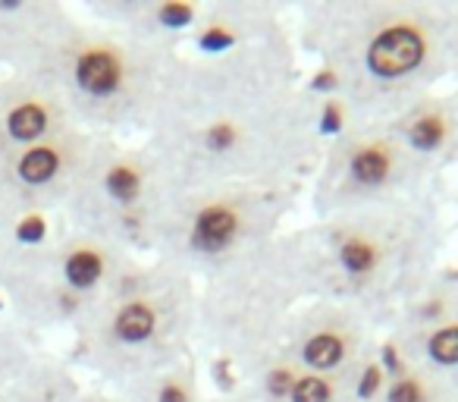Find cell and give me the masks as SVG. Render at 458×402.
<instances>
[{"instance_id": "1", "label": "cell", "mask_w": 458, "mask_h": 402, "mask_svg": "<svg viewBox=\"0 0 458 402\" xmlns=\"http://www.w3.org/2000/svg\"><path fill=\"white\" fill-rule=\"evenodd\" d=\"M173 185H286L324 151V101L295 64L293 35L220 57L179 54L148 129Z\"/></svg>"}, {"instance_id": "2", "label": "cell", "mask_w": 458, "mask_h": 402, "mask_svg": "<svg viewBox=\"0 0 458 402\" xmlns=\"http://www.w3.org/2000/svg\"><path fill=\"white\" fill-rule=\"evenodd\" d=\"M301 45L318 57L349 123H383L449 79L443 4L320 0L301 7Z\"/></svg>"}, {"instance_id": "3", "label": "cell", "mask_w": 458, "mask_h": 402, "mask_svg": "<svg viewBox=\"0 0 458 402\" xmlns=\"http://www.w3.org/2000/svg\"><path fill=\"white\" fill-rule=\"evenodd\" d=\"M289 239L308 299L339 302L374 327H389L439 277L443 220L424 195H414L318 218L289 230Z\"/></svg>"}, {"instance_id": "4", "label": "cell", "mask_w": 458, "mask_h": 402, "mask_svg": "<svg viewBox=\"0 0 458 402\" xmlns=\"http://www.w3.org/2000/svg\"><path fill=\"white\" fill-rule=\"evenodd\" d=\"M305 302L308 289L286 230L198 280V346L245 377L280 352Z\"/></svg>"}, {"instance_id": "5", "label": "cell", "mask_w": 458, "mask_h": 402, "mask_svg": "<svg viewBox=\"0 0 458 402\" xmlns=\"http://www.w3.org/2000/svg\"><path fill=\"white\" fill-rule=\"evenodd\" d=\"M198 349V283L170 264H129L91 314L89 352L116 383L151 377Z\"/></svg>"}, {"instance_id": "6", "label": "cell", "mask_w": 458, "mask_h": 402, "mask_svg": "<svg viewBox=\"0 0 458 402\" xmlns=\"http://www.w3.org/2000/svg\"><path fill=\"white\" fill-rule=\"evenodd\" d=\"M293 201L286 185H173L151 236L154 261L204 280L283 236Z\"/></svg>"}, {"instance_id": "7", "label": "cell", "mask_w": 458, "mask_h": 402, "mask_svg": "<svg viewBox=\"0 0 458 402\" xmlns=\"http://www.w3.org/2000/svg\"><path fill=\"white\" fill-rule=\"evenodd\" d=\"M60 54L79 114L114 129H151L160 91L182 51L129 32H91L66 41Z\"/></svg>"}, {"instance_id": "8", "label": "cell", "mask_w": 458, "mask_h": 402, "mask_svg": "<svg viewBox=\"0 0 458 402\" xmlns=\"http://www.w3.org/2000/svg\"><path fill=\"white\" fill-rule=\"evenodd\" d=\"M433 173L383 123H349L324 141L311 176L318 218L424 195Z\"/></svg>"}, {"instance_id": "9", "label": "cell", "mask_w": 458, "mask_h": 402, "mask_svg": "<svg viewBox=\"0 0 458 402\" xmlns=\"http://www.w3.org/2000/svg\"><path fill=\"white\" fill-rule=\"evenodd\" d=\"M72 189L91 224V236L120 252H151L154 227L173 183L148 145L89 154Z\"/></svg>"}, {"instance_id": "10", "label": "cell", "mask_w": 458, "mask_h": 402, "mask_svg": "<svg viewBox=\"0 0 458 402\" xmlns=\"http://www.w3.org/2000/svg\"><path fill=\"white\" fill-rule=\"evenodd\" d=\"M276 355L308 374L361 381L377 355V327L349 305L308 299L289 324Z\"/></svg>"}, {"instance_id": "11", "label": "cell", "mask_w": 458, "mask_h": 402, "mask_svg": "<svg viewBox=\"0 0 458 402\" xmlns=\"http://www.w3.org/2000/svg\"><path fill=\"white\" fill-rule=\"evenodd\" d=\"M395 358L458 396V280H430L389 324Z\"/></svg>"}, {"instance_id": "12", "label": "cell", "mask_w": 458, "mask_h": 402, "mask_svg": "<svg viewBox=\"0 0 458 402\" xmlns=\"http://www.w3.org/2000/svg\"><path fill=\"white\" fill-rule=\"evenodd\" d=\"M383 126L437 176L445 164L458 158V91L455 95L430 91L383 120Z\"/></svg>"}, {"instance_id": "13", "label": "cell", "mask_w": 458, "mask_h": 402, "mask_svg": "<svg viewBox=\"0 0 458 402\" xmlns=\"http://www.w3.org/2000/svg\"><path fill=\"white\" fill-rule=\"evenodd\" d=\"M280 7L274 4H255V0H223L201 10L195 32L189 35L198 57H220L251 47L258 41L286 35Z\"/></svg>"}, {"instance_id": "14", "label": "cell", "mask_w": 458, "mask_h": 402, "mask_svg": "<svg viewBox=\"0 0 458 402\" xmlns=\"http://www.w3.org/2000/svg\"><path fill=\"white\" fill-rule=\"evenodd\" d=\"M249 402H358V381H336L299 371L283 355H274L261 368L242 377Z\"/></svg>"}, {"instance_id": "15", "label": "cell", "mask_w": 458, "mask_h": 402, "mask_svg": "<svg viewBox=\"0 0 458 402\" xmlns=\"http://www.w3.org/2000/svg\"><path fill=\"white\" fill-rule=\"evenodd\" d=\"M208 393L201 389V377H198V358H185V362L164 368L151 377L129 383L126 402H204Z\"/></svg>"}, {"instance_id": "16", "label": "cell", "mask_w": 458, "mask_h": 402, "mask_svg": "<svg viewBox=\"0 0 458 402\" xmlns=\"http://www.w3.org/2000/svg\"><path fill=\"white\" fill-rule=\"evenodd\" d=\"M54 123H57V107L54 101L45 98H29V101L16 104L7 116V133L13 141L22 145H38L47 135L54 133Z\"/></svg>"}, {"instance_id": "17", "label": "cell", "mask_w": 458, "mask_h": 402, "mask_svg": "<svg viewBox=\"0 0 458 402\" xmlns=\"http://www.w3.org/2000/svg\"><path fill=\"white\" fill-rule=\"evenodd\" d=\"M445 13V51H449V79L458 82V4H443Z\"/></svg>"}, {"instance_id": "18", "label": "cell", "mask_w": 458, "mask_h": 402, "mask_svg": "<svg viewBox=\"0 0 458 402\" xmlns=\"http://www.w3.org/2000/svg\"><path fill=\"white\" fill-rule=\"evenodd\" d=\"M41 233H45V224L38 218H29L20 224V239H26V243H38Z\"/></svg>"}, {"instance_id": "19", "label": "cell", "mask_w": 458, "mask_h": 402, "mask_svg": "<svg viewBox=\"0 0 458 402\" xmlns=\"http://www.w3.org/2000/svg\"><path fill=\"white\" fill-rule=\"evenodd\" d=\"M204 402H249V396L242 393V387L229 389V393H216V396H208Z\"/></svg>"}, {"instance_id": "20", "label": "cell", "mask_w": 458, "mask_h": 402, "mask_svg": "<svg viewBox=\"0 0 458 402\" xmlns=\"http://www.w3.org/2000/svg\"><path fill=\"white\" fill-rule=\"evenodd\" d=\"M443 402H458V396H449V399H443Z\"/></svg>"}, {"instance_id": "21", "label": "cell", "mask_w": 458, "mask_h": 402, "mask_svg": "<svg viewBox=\"0 0 458 402\" xmlns=\"http://www.w3.org/2000/svg\"><path fill=\"white\" fill-rule=\"evenodd\" d=\"M98 402H107V399H98ZM110 402H114V399H110ZM123 402H126V399H123Z\"/></svg>"}]
</instances>
